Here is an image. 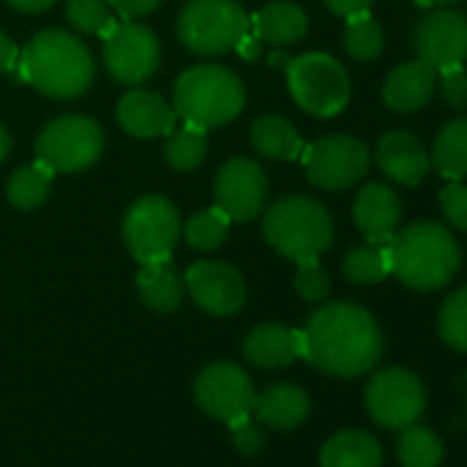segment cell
<instances>
[{"mask_svg": "<svg viewBox=\"0 0 467 467\" xmlns=\"http://www.w3.org/2000/svg\"><path fill=\"white\" fill-rule=\"evenodd\" d=\"M303 355L311 366L330 377L368 374L385 349L377 319L355 303H330L314 311L300 330Z\"/></svg>", "mask_w": 467, "mask_h": 467, "instance_id": "6da1fadb", "label": "cell"}, {"mask_svg": "<svg viewBox=\"0 0 467 467\" xmlns=\"http://www.w3.org/2000/svg\"><path fill=\"white\" fill-rule=\"evenodd\" d=\"M390 273L415 292H434L459 273V243L440 223H410L388 243Z\"/></svg>", "mask_w": 467, "mask_h": 467, "instance_id": "7a4b0ae2", "label": "cell"}, {"mask_svg": "<svg viewBox=\"0 0 467 467\" xmlns=\"http://www.w3.org/2000/svg\"><path fill=\"white\" fill-rule=\"evenodd\" d=\"M20 78L53 99L80 97L94 80L88 47L67 31H42L20 53Z\"/></svg>", "mask_w": 467, "mask_h": 467, "instance_id": "3957f363", "label": "cell"}, {"mask_svg": "<svg viewBox=\"0 0 467 467\" xmlns=\"http://www.w3.org/2000/svg\"><path fill=\"white\" fill-rule=\"evenodd\" d=\"M245 108V86L231 69L206 64L179 75L173 86V110L184 124L214 130L234 121Z\"/></svg>", "mask_w": 467, "mask_h": 467, "instance_id": "277c9868", "label": "cell"}, {"mask_svg": "<svg viewBox=\"0 0 467 467\" xmlns=\"http://www.w3.org/2000/svg\"><path fill=\"white\" fill-rule=\"evenodd\" d=\"M265 237L286 259H319L333 243L330 212L308 195H286L265 214Z\"/></svg>", "mask_w": 467, "mask_h": 467, "instance_id": "5b68a950", "label": "cell"}, {"mask_svg": "<svg viewBox=\"0 0 467 467\" xmlns=\"http://www.w3.org/2000/svg\"><path fill=\"white\" fill-rule=\"evenodd\" d=\"M248 31L251 17L240 0H190L176 23L179 42L201 56L234 50Z\"/></svg>", "mask_w": 467, "mask_h": 467, "instance_id": "8992f818", "label": "cell"}, {"mask_svg": "<svg viewBox=\"0 0 467 467\" xmlns=\"http://www.w3.org/2000/svg\"><path fill=\"white\" fill-rule=\"evenodd\" d=\"M286 80L295 102L317 119H333L349 105V75L333 56L306 53L289 61Z\"/></svg>", "mask_w": 467, "mask_h": 467, "instance_id": "52a82bcc", "label": "cell"}, {"mask_svg": "<svg viewBox=\"0 0 467 467\" xmlns=\"http://www.w3.org/2000/svg\"><path fill=\"white\" fill-rule=\"evenodd\" d=\"M105 149L102 127L88 116H61L36 138V160L53 173H78L91 168Z\"/></svg>", "mask_w": 467, "mask_h": 467, "instance_id": "ba28073f", "label": "cell"}, {"mask_svg": "<svg viewBox=\"0 0 467 467\" xmlns=\"http://www.w3.org/2000/svg\"><path fill=\"white\" fill-rule=\"evenodd\" d=\"M179 231H182L179 212L162 195H146L135 201L121 225L124 245L140 265L168 262L179 240Z\"/></svg>", "mask_w": 467, "mask_h": 467, "instance_id": "9c48e42d", "label": "cell"}, {"mask_svg": "<svg viewBox=\"0 0 467 467\" xmlns=\"http://www.w3.org/2000/svg\"><path fill=\"white\" fill-rule=\"evenodd\" d=\"M366 410L377 426L401 431L423 415L426 388L407 368H382L366 385Z\"/></svg>", "mask_w": 467, "mask_h": 467, "instance_id": "30bf717a", "label": "cell"}, {"mask_svg": "<svg viewBox=\"0 0 467 467\" xmlns=\"http://www.w3.org/2000/svg\"><path fill=\"white\" fill-rule=\"evenodd\" d=\"M303 165L311 184L322 190H347L368 173L371 154L368 146L352 135H327L303 149Z\"/></svg>", "mask_w": 467, "mask_h": 467, "instance_id": "8fae6325", "label": "cell"}, {"mask_svg": "<svg viewBox=\"0 0 467 467\" xmlns=\"http://www.w3.org/2000/svg\"><path fill=\"white\" fill-rule=\"evenodd\" d=\"M192 393H195L198 407L223 423H234L240 418H248L254 412V401H256L254 382L245 374V368H240L237 363L206 366L198 374Z\"/></svg>", "mask_w": 467, "mask_h": 467, "instance_id": "7c38bea8", "label": "cell"}, {"mask_svg": "<svg viewBox=\"0 0 467 467\" xmlns=\"http://www.w3.org/2000/svg\"><path fill=\"white\" fill-rule=\"evenodd\" d=\"M105 67L113 80L124 86H140L146 83L162 61L157 36L138 23H116L113 31L105 36Z\"/></svg>", "mask_w": 467, "mask_h": 467, "instance_id": "4fadbf2b", "label": "cell"}, {"mask_svg": "<svg viewBox=\"0 0 467 467\" xmlns=\"http://www.w3.org/2000/svg\"><path fill=\"white\" fill-rule=\"evenodd\" d=\"M270 192L267 173L259 162L248 157H231L220 165L214 176V206H220L231 220H254L265 212Z\"/></svg>", "mask_w": 467, "mask_h": 467, "instance_id": "5bb4252c", "label": "cell"}, {"mask_svg": "<svg viewBox=\"0 0 467 467\" xmlns=\"http://www.w3.org/2000/svg\"><path fill=\"white\" fill-rule=\"evenodd\" d=\"M184 289L212 317H234L248 300L245 278L225 262H195L184 273Z\"/></svg>", "mask_w": 467, "mask_h": 467, "instance_id": "9a60e30c", "label": "cell"}, {"mask_svg": "<svg viewBox=\"0 0 467 467\" xmlns=\"http://www.w3.org/2000/svg\"><path fill=\"white\" fill-rule=\"evenodd\" d=\"M418 58L431 69L456 67L467 61V17L453 9H437L415 28Z\"/></svg>", "mask_w": 467, "mask_h": 467, "instance_id": "2e32d148", "label": "cell"}, {"mask_svg": "<svg viewBox=\"0 0 467 467\" xmlns=\"http://www.w3.org/2000/svg\"><path fill=\"white\" fill-rule=\"evenodd\" d=\"M374 160L388 179L407 184V187L420 184V179L431 168V157H429L426 146L420 143L418 135H412L407 130H393V132L382 135L377 143Z\"/></svg>", "mask_w": 467, "mask_h": 467, "instance_id": "e0dca14e", "label": "cell"}, {"mask_svg": "<svg viewBox=\"0 0 467 467\" xmlns=\"http://www.w3.org/2000/svg\"><path fill=\"white\" fill-rule=\"evenodd\" d=\"M355 223L368 243L388 245L401 223V198L382 182H368L352 206Z\"/></svg>", "mask_w": 467, "mask_h": 467, "instance_id": "ac0fdd59", "label": "cell"}, {"mask_svg": "<svg viewBox=\"0 0 467 467\" xmlns=\"http://www.w3.org/2000/svg\"><path fill=\"white\" fill-rule=\"evenodd\" d=\"M119 124L127 135L149 140L160 135H171L176 130V110L154 91L135 88L127 91L119 102Z\"/></svg>", "mask_w": 467, "mask_h": 467, "instance_id": "d6986e66", "label": "cell"}, {"mask_svg": "<svg viewBox=\"0 0 467 467\" xmlns=\"http://www.w3.org/2000/svg\"><path fill=\"white\" fill-rule=\"evenodd\" d=\"M437 83V69L426 61H407L399 64L382 86V99L393 113H415L429 105Z\"/></svg>", "mask_w": 467, "mask_h": 467, "instance_id": "ffe728a7", "label": "cell"}, {"mask_svg": "<svg viewBox=\"0 0 467 467\" xmlns=\"http://www.w3.org/2000/svg\"><path fill=\"white\" fill-rule=\"evenodd\" d=\"M245 358L259 368H284L303 355L300 330L284 325H259L243 341Z\"/></svg>", "mask_w": 467, "mask_h": 467, "instance_id": "44dd1931", "label": "cell"}, {"mask_svg": "<svg viewBox=\"0 0 467 467\" xmlns=\"http://www.w3.org/2000/svg\"><path fill=\"white\" fill-rule=\"evenodd\" d=\"M308 410H311L308 393L303 388L292 385V382L270 385L254 401L256 418L262 423H267L270 429H278V431H289V429L300 426L308 418Z\"/></svg>", "mask_w": 467, "mask_h": 467, "instance_id": "7402d4cb", "label": "cell"}, {"mask_svg": "<svg viewBox=\"0 0 467 467\" xmlns=\"http://www.w3.org/2000/svg\"><path fill=\"white\" fill-rule=\"evenodd\" d=\"M322 467H382V445L374 434L347 429L333 434L319 451Z\"/></svg>", "mask_w": 467, "mask_h": 467, "instance_id": "603a6c76", "label": "cell"}, {"mask_svg": "<svg viewBox=\"0 0 467 467\" xmlns=\"http://www.w3.org/2000/svg\"><path fill=\"white\" fill-rule=\"evenodd\" d=\"M254 34L275 47H286L300 42L308 34V17L297 4H289V0H273L267 4L251 23Z\"/></svg>", "mask_w": 467, "mask_h": 467, "instance_id": "cb8c5ba5", "label": "cell"}, {"mask_svg": "<svg viewBox=\"0 0 467 467\" xmlns=\"http://www.w3.org/2000/svg\"><path fill=\"white\" fill-rule=\"evenodd\" d=\"M138 295L146 303V308L157 314H171L179 308L184 297V284L179 273L171 267V262H151L143 265L138 273Z\"/></svg>", "mask_w": 467, "mask_h": 467, "instance_id": "d4e9b609", "label": "cell"}, {"mask_svg": "<svg viewBox=\"0 0 467 467\" xmlns=\"http://www.w3.org/2000/svg\"><path fill=\"white\" fill-rule=\"evenodd\" d=\"M251 143L262 157H270V160H297L306 149L300 132L284 116L256 119L251 127Z\"/></svg>", "mask_w": 467, "mask_h": 467, "instance_id": "484cf974", "label": "cell"}, {"mask_svg": "<svg viewBox=\"0 0 467 467\" xmlns=\"http://www.w3.org/2000/svg\"><path fill=\"white\" fill-rule=\"evenodd\" d=\"M431 162L445 179H464L467 176V116L448 121L431 146Z\"/></svg>", "mask_w": 467, "mask_h": 467, "instance_id": "4316f807", "label": "cell"}, {"mask_svg": "<svg viewBox=\"0 0 467 467\" xmlns=\"http://www.w3.org/2000/svg\"><path fill=\"white\" fill-rule=\"evenodd\" d=\"M53 171L45 165V162H34V165H26L20 171L12 173L9 184H6V195L12 201V206L17 209H36L47 201L50 195V187H53Z\"/></svg>", "mask_w": 467, "mask_h": 467, "instance_id": "83f0119b", "label": "cell"}, {"mask_svg": "<svg viewBox=\"0 0 467 467\" xmlns=\"http://www.w3.org/2000/svg\"><path fill=\"white\" fill-rule=\"evenodd\" d=\"M341 273L349 284H379L388 278L390 273V256H388V245L379 243H368L360 248L347 251L344 262H341Z\"/></svg>", "mask_w": 467, "mask_h": 467, "instance_id": "f1b7e54d", "label": "cell"}, {"mask_svg": "<svg viewBox=\"0 0 467 467\" xmlns=\"http://www.w3.org/2000/svg\"><path fill=\"white\" fill-rule=\"evenodd\" d=\"M396 456L401 462V467H440L445 451L440 437L426 429V426H407L399 434L396 442Z\"/></svg>", "mask_w": 467, "mask_h": 467, "instance_id": "f546056e", "label": "cell"}, {"mask_svg": "<svg viewBox=\"0 0 467 467\" xmlns=\"http://www.w3.org/2000/svg\"><path fill=\"white\" fill-rule=\"evenodd\" d=\"M385 47V31L379 20H374L368 12H358L347 17V31H344V50L355 61H374L382 56Z\"/></svg>", "mask_w": 467, "mask_h": 467, "instance_id": "4dcf8cb0", "label": "cell"}, {"mask_svg": "<svg viewBox=\"0 0 467 467\" xmlns=\"http://www.w3.org/2000/svg\"><path fill=\"white\" fill-rule=\"evenodd\" d=\"M165 162L179 171V173H190L195 171L203 160H206V130L184 124L182 130H173L168 135V143L162 149Z\"/></svg>", "mask_w": 467, "mask_h": 467, "instance_id": "1f68e13d", "label": "cell"}, {"mask_svg": "<svg viewBox=\"0 0 467 467\" xmlns=\"http://www.w3.org/2000/svg\"><path fill=\"white\" fill-rule=\"evenodd\" d=\"M228 225L231 217L220 209V206H209L195 212L187 223H184V240L190 248L195 251H214L225 243L228 237Z\"/></svg>", "mask_w": 467, "mask_h": 467, "instance_id": "d6a6232c", "label": "cell"}, {"mask_svg": "<svg viewBox=\"0 0 467 467\" xmlns=\"http://www.w3.org/2000/svg\"><path fill=\"white\" fill-rule=\"evenodd\" d=\"M437 330L440 338L456 349V352H467V286L456 289L440 308L437 314Z\"/></svg>", "mask_w": 467, "mask_h": 467, "instance_id": "836d02e7", "label": "cell"}, {"mask_svg": "<svg viewBox=\"0 0 467 467\" xmlns=\"http://www.w3.org/2000/svg\"><path fill=\"white\" fill-rule=\"evenodd\" d=\"M67 20L86 34L108 36L116 26L108 0H67Z\"/></svg>", "mask_w": 467, "mask_h": 467, "instance_id": "e575fe53", "label": "cell"}, {"mask_svg": "<svg viewBox=\"0 0 467 467\" xmlns=\"http://www.w3.org/2000/svg\"><path fill=\"white\" fill-rule=\"evenodd\" d=\"M295 289L306 303H322L330 295V278L319 259H306L297 262V275H295Z\"/></svg>", "mask_w": 467, "mask_h": 467, "instance_id": "d590c367", "label": "cell"}, {"mask_svg": "<svg viewBox=\"0 0 467 467\" xmlns=\"http://www.w3.org/2000/svg\"><path fill=\"white\" fill-rule=\"evenodd\" d=\"M440 203H442L445 220H448L453 228L467 231V184H462V182L445 184L442 192H440Z\"/></svg>", "mask_w": 467, "mask_h": 467, "instance_id": "8d00e7d4", "label": "cell"}, {"mask_svg": "<svg viewBox=\"0 0 467 467\" xmlns=\"http://www.w3.org/2000/svg\"><path fill=\"white\" fill-rule=\"evenodd\" d=\"M440 88L451 108H456V110L467 108V69L462 64L440 69Z\"/></svg>", "mask_w": 467, "mask_h": 467, "instance_id": "74e56055", "label": "cell"}, {"mask_svg": "<svg viewBox=\"0 0 467 467\" xmlns=\"http://www.w3.org/2000/svg\"><path fill=\"white\" fill-rule=\"evenodd\" d=\"M231 426V442H234V448H237L240 453H245V456H256L262 448H265V431L251 420V415L248 418H240V420H234V423H228Z\"/></svg>", "mask_w": 467, "mask_h": 467, "instance_id": "f35d334b", "label": "cell"}, {"mask_svg": "<svg viewBox=\"0 0 467 467\" xmlns=\"http://www.w3.org/2000/svg\"><path fill=\"white\" fill-rule=\"evenodd\" d=\"M108 6L127 20H138V17H149L151 12H157L162 6V0H108Z\"/></svg>", "mask_w": 467, "mask_h": 467, "instance_id": "ab89813d", "label": "cell"}, {"mask_svg": "<svg viewBox=\"0 0 467 467\" xmlns=\"http://www.w3.org/2000/svg\"><path fill=\"white\" fill-rule=\"evenodd\" d=\"M327 9L338 17H352L358 12H368V6L374 4V0H325Z\"/></svg>", "mask_w": 467, "mask_h": 467, "instance_id": "60d3db41", "label": "cell"}, {"mask_svg": "<svg viewBox=\"0 0 467 467\" xmlns=\"http://www.w3.org/2000/svg\"><path fill=\"white\" fill-rule=\"evenodd\" d=\"M17 58H20V50H17V45L0 31V72H9V69H15V64H17Z\"/></svg>", "mask_w": 467, "mask_h": 467, "instance_id": "b9f144b4", "label": "cell"}, {"mask_svg": "<svg viewBox=\"0 0 467 467\" xmlns=\"http://www.w3.org/2000/svg\"><path fill=\"white\" fill-rule=\"evenodd\" d=\"M259 42H262V39H259L256 34H251V31H248V34L237 42V47H234V50H237V53H240V58H245V61H259V58H262V47H259Z\"/></svg>", "mask_w": 467, "mask_h": 467, "instance_id": "7bdbcfd3", "label": "cell"}, {"mask_svg": "<svg viewBox=\"0 0 467 467\" xmlns=\"http://www.w3.org/2000/svg\"><path fill=\"white\" fill-rule=\"evenodd\" d=\"M6 4L17 12H28V15H36V12H47L56 0H6Z\"/></svg>", "mask_w": 467, "mask_h": 467, "instance_id": "ee69618b", "label": "cell"}, {"mask_svg": "<svg viewBox=\"0 0 467 467\" xmlns=\"http://www.w3.org/2000/svg\"><path fill=\"white\" fill-rule=\"evenodd\" d=\"M9 151H12V135L6 127H0V162L9 157Z\"/></svg>", "mask_w": 467, "mask_h": 467, "instance_id": "f6af8a7d", "label": "cell"}, {"mask_svg": "<svg viewBox=\"0 0 467 467\" xmlns=\"http://www.w3.org/2000/svg\"><path fill=\"white\" fill-rule=\"evenodd\" d=\"M270 64H273V67H284V69H286V67H289V58H286L284 53H275V56H270Z\"/></svg>", "mask_w": 467, "mask_h": 467, "instance_id": "bcb514c9", "label": "cell"}, {"mask_svg": "<svg viewBox=\"0 0 467 467\" xmlns=\"http://www.w3.org/2000/svg\"><path fill=\"white\" fill-rule=\"evenodd\" d=\"M420 6H431V4H456V0H418Z\"/></svg>", "mask_w": 467, "mask_h": 467, "instance_id": "7dc6e473", "label": "cell"}]
</instances>
